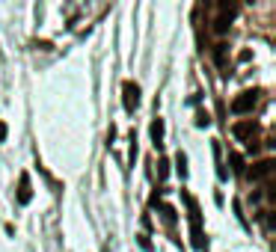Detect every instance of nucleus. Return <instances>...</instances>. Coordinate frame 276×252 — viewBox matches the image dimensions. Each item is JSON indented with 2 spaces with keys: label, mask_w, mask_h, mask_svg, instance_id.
<instances>
[{
  "label": "nucleus",
  "mask_w": 276,
  "mask_h": 252,
  "mask_svg": "<svg viewBox=\"0 0 276 252\" xmlns=\"http://www.w3.org/2000/svg\"><path fill=\"white\" fill-rule=\"evenodd\" d=\"M6 134H9V128H6V122H0V143H6Z\"/></svg>",
  "instance_id": "obj_15"
},
{
  "label": "nucleus",
  "mask_w": 276,
  "mask_h": 252,
  "mask_svg": "<svg viewBox=\"0 0 276 252\" xmlns=\"http://www.w3.org/2000/svg\"><path fill=\"white\" fill-rule=\"evenodd\" d=\"M232 134L238 136V139H243V143H246V139H253V134H256V122H253V119L235 122V125H232Z\"/></svg>",
  "instance_id": "obj_5"
},
{
  "label": "nucleus",
  "mask_w": 276,
  "mask_h": 252,
  "mask_svg": "<svg viewBox=\"0 0 276 252\" xmlns=\"http://www.w3.org/2000/svg\"><path fill=\"white\" fill-rule=\"evenodd\" d=\"M190 205V232H193V246L196 249H205V235H202V214H199V205L193 196H184Z\"/></svg>",
  "instance_id": "obj_1"
},
{
  "label": "nucleus",
  "mask_w": 276,
  "mask_h": 252,
  "mask_svg": "<svg viewBox=\"0 0 276 252\" xmlns=\"http://www.w3.org/2000/svg\"><path fill=\"white\" fill-rule=\"evenodd\" d=\"M238 9H241V0H220V15H217L214 30H217V33H226L229 24H232V18L238 15Z\"/></svg>",
  "instance_id": "obj_2"
},
{
  "label": "nucleus",
  "mask_w": 276,
  "mask_h": 252,
  "mask_svg": "<svg viewBox=\"0 0 276 252\" xmlns=\"http://www.w3.org/2000/svg\"><path fill=\"white\" fill-rule=\"evenodd\" d=\"M30 199H33V187H30V175L24 172L18 178V205H27Z\"/></svg>",
  "instance_id": "obj_6"
},
{
  "label": "nucleus",
  "mask_w": 276,
  "mask_h": 252,
  "mask_svg": "<svg viewBox=\"0 0 276 252\" xmlns=\"http://www.w3.org/2000/svg\"><path fill=\"white\" fill-rule=\"evenodd\" d=\"M152 139H155V146L163 143V119H155V122H152Z\"/></svg>",
  "instance_id": "obj_8"
},
{
  "label": "nucleus",
  "mask_w": 276,
  "mask_h": 252,
  "mask_svg": "<svg viewBox=\"0 0 276 252\" xmlns=\"http://www.w3.org/2000/svg\"><path fill=\"white\" fill-rule=\"evenodd\" d=\"M259 104V92H241L238 98L232 101V113H238V116H243V113H253V107Z\"/></svg>",
  "instance_id": "obj_3"
},
{
  "label": "nucleus",
  "mask_w": 276,
  "mask_h": 252,
  "mask_svg": "<svg viewBox=\"0 0 276 252\" xmlns=\"http://www.w3.org/2000/svg\"><path fill=\"white\" fill-rule=\"evenodd\" d=\"M160 214H163V219H167L170 226H173L175 219H178V214H175V208H173V205H160Z\"/></svg>",
  "instance_id": "obj_9"
},
{
  "label": "nucleus",
  "mask_w": 276,
  "mask_h": 252,
  "mask_svg": "<svg viewBox=\"0 0 276 252\" xmlns=\"http://www.w3.org/2000/svg\"><path fill=\"white\" fill-rule=\"evenodd\" d=\"M122 92H125V95H122V104H125V110H128V113H131V110H137V107H140V86L128 80V83L122 86Z\"/></svg>",
  "instance_id": "obj_4"
},
{
  "label": "nucleus",
  "mask_w": 276,
  "mask_h": 252,
  "mask_svg": "<svg viewBox=\"0 0 276 252\" xmlns=\"http://www.w3.org/2000/svg\"><path fill=\"white\" fill-rule=\"evenodd\" d=\"M232 166H235V172H243V160H241V154H232Z\"/></svg>",
  "instance_id": "obj_14"
},
{
  "label": "nucleus",
  "mask_w": 276,
  "mask_h": 252,
  "mask_svg": "<svg viewBox=\"0 0 276 252\" xmlns=\"http://www.w3.org/2000/svg\"><path fill=\"white\" fill-rule=\"evenodd\" d=\"M167 175H170V163H167V160H160V163H157V178L163 181Z\"/></svg>",
  "instance_id": "obj_12"
},
{
  "label": "nucleus",
  "mask_w": 276,
  "mask_h": 252,
  "mask_svg": "<svg viewBox=\"0 0 276 252\" xmlns=\"http://www.w3.org/2000/svg\"><path fill=\"white\" fill-rule=\"evenodd\" d=\"M175 163H178V172H181V175H187V157H184L181 151H178V157H175Z\"/></svg>",
  "instance_id": "obj_11"
},
{
  "label": "nucleus",
  "mask_w": 276,
  "mask_h": 252,
  "mask_svg": "<svg viewBox=\"0 0 276 252\" xmlns=\"http://www.w3.org/2000/svg\"><path fill=\"white\" fill-rule=\"evenodd\" d=\"M140 249L152 252V240H149V235H140Z\"/></svg>",
  "instance_id": "obj_13"
},
{
  "label": "nucleus",
  "mask_w": 276,
  "mask_h": 252,
  "mask_svg": "<svg viewBox=\"0 0 276 252\" xmlns=\"http://www.w3.org/2000/svg\"><path fill=\"white\" fill-rule=\"evenodd\" d=\"M270 169H273V160H261V163H256V166L250 169V178H253V181H261V178L270 175Z\"/></svg>",
  "instance_id": "obj_7"
},
{
  "label": "nucleus",
  "mask_w": 276,
  "mask_h": 252,
  "mask_svg": "<svg viewBox=\"0 0 276 252\" xmlns=\"http://www.w3.org/2000/svg\"><path fill=\"white\" fill-rule=\"evenodd\" d=\"M196 125H199V128H208V125H211V113H208V110H199V113H196Z\"/></svg>",
  "instance_id": "obj_10"
}]
</instances>
